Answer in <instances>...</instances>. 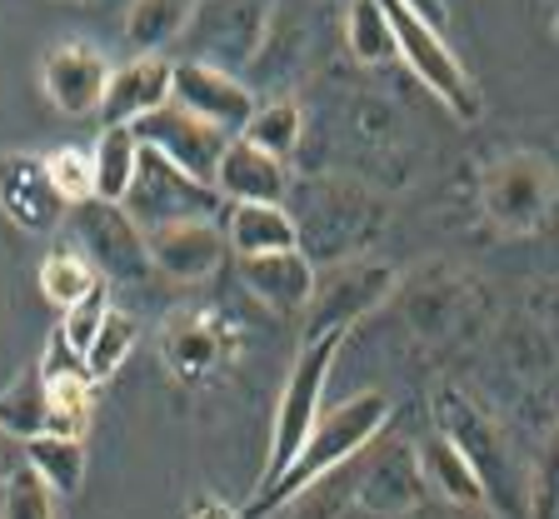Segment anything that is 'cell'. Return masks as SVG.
<instances>
[{
  "instance_id": "cell-38",
  "label": "cell",
  "mask_w": 559,
  "mask_h": 519,
  "mask_svg": "<svg viewBox=\"0 0 559 519\" xmlns=\"http://www.w3.org/2000/svg\"><path fill=\"white\" fill-rule=\"evenodd\" d=\"M25 464V439H15L11 429L0 425V489L11 485V474Z\"/></svg>"
},
{
  "instance_id": "cell-2",
  "label": "cell",
  "mask_w": 559,
  "mask_h": 519,
  "mask_svg": "<svg viewBox=\"0 0 559 519\" xmlns=\"http://www.w3.org/2000/svg\"><path fill=\"white\" fill-rule=\"evenodd\" d=\"M435 420H440V429L469 460L485 505L500 519H530V470L520 464V455H514V445L504 439V429L495 425L479 404H469L460 390H444L440 400H435Z\"/></svg>"
},
{
  "instance_id": "cell-36",
  "label": "cell",
  "mask_w": 559,
  "mask_h": 519,
  "mask_svg": "<svg viewBox=\"0 0 559 519\" xmlns=\"http://www.w3.org/2000/svg\"><path fill=\"white\" fill-rule=\"evenodd\" d=\"M105 315H110V285H95L81 305H70V310L60 315V335H66L70 345H75V350L85 355V350H91V340H95V330H100Z\"/></svg>"
},
{
  "instance_id": "cell-17",
  "label": "cell",
  "mask_w": 559,
  "mask_h": 519,
  "mask_svg": "<svg viewBox=\"0 0 559 519\" xmlns=\"http://www.w3.org/2000/svg\"><path fill=\"white\" fill-rule=\"evenodd\" d=\"M170 81H175V60L135 56L130 66L110 70L95 120H100V126H135L140 116H151V110H160V105L170 101Z\"/></svg>"
},
{
  "instance_id": "cell-16",
  "label": "cell",
  "mask_w": 559,
  "mask_h": 519,
  "mask_svg": "<svg viewBox=\"0 0 559 519\" xmlns=\"http://www.w3.org/2000/svg\"><path fill=\"white\" fill-rule=\"evenodd\" d=\"M35 365H40V380H46V394H50V429L85 435L91 404H95V380H91V369H85V355L56 330L46 355L35 359Z\"/></svg>"
},
{
  "instance_id": "cell-22",
  "label": "cell",
  "mask_w": 559,
  "mask_h": 519,
  "mask_svg": "<svg viewBox=\"0 0 559 519\" xmlns=\"http://www.w3.org/2000/svg\"><path fill=\"white\" fill-rule=\"evenodd\" d=\"M25 464L56 489V499H75L85 489V435L40 429L35 439H25Z\"/></svg>"
},
{
  "instance_id": "cell-34",
  "label": "cell",
  "mask_w": 559,
  "mask_h": 519,
  "mask_svg": "<svg viewBox=\"0 0 559 519\" xmlns=\"http://www.w3.org/2000/svg\"><path fill=\"white\" fill-rule=\"evenodd\" d=\"M46 165H50V180H56V190L70 200V210L81 205V200H95L91 151H81V145H56V151L46 155Z\"/></svg>"
},
{
  "instance_id": "cell-15",
  "label": "cell",
  "mask_w": 559,
  "mask_h": 519,
  "mask_svg": "<svg viewBox=\"0 0 559 519\" xmlns=\"http://www.w3.org/2000/svg\"><path fill=\"white\" fill-rule=\"evenodd\" d=\"M105 81H110V60L95 46H56L40 60V91L60 116H95Z\"/></svg>"
},
{
  "instance_id": "cell-12",
  "label": "cell",
  "mask_w": 559,
  "mask_h": 519,
  "mask_svg": "<svg viewBox=\"0 0 559 519\" xmlns=\"http://www.w3.org/2000/svg\"><path fill=\"white\" fill-rule=\"evenodd\" d=\"M170 101L186 105L190 116L221 126L225 135H240L245 120L255 116V95L240 81V70L210 66V60H175V81H170Z\"/></svg>"
},
{
  "instance_id": "cell-8",
  "label": "cell",
  "mask_w": 559,
  "mask_h": 519,
  "mask_svg": "<svg viewBox=\"0 0 559 519\" xmlns=\"http://www.w3.org/2000/svg\"><path fill=\"white\" fill-rule=\"evenodd\" d=\"M349 480H355L360 509L370 519H400L405 509H415L419 499H430V485H425L415 445H400V439H384V435L370 439V445L349 460Z\"/></svg>"
},
{
  "instance_id": "cell-9",
  "label": "cell",
  "mask_w": 559,
  "mask_h": 519,
  "mask_svg": "<svg viewBox=\"0 0 559 519\" xmlns=\"http://www.w3.org/2000/svg\"><path fill=\"white\" fill-rule=\"evenodd\" d=\"M265 25H270V0H200L186 25L190 46H195L190 60L240 70L260 50Z\"/></svg>"
},
{
  "instance_id": "cell-25",
  "label": "cell",
  "mask_w": 559,
  "mask_h": 519,
  "mask_svg": "<svg viewBox=\"0 0 559 519\" xmlns=\"http://www.w3.org/2000/svg\"><path fill=\"white\" fill-rule=\"evenodd\" d=\"M91 165H95V200H126L140 165V135L130 126H100Z\"/></svg>"
},
{
  "instance_id": "cell-6",
  "label": "cell",
  "mask_w": 559,
  "mask_h": 519,
  "mask_svg": "<svg viewBox=\"0 0 559 519\" xmlns=\"http://www.w3.org/2000/svg\"><path fill=\"white\" fill-rule=\"evenodd\" d=\"M70 231H75V250L100 270L110 285H140L155 275L151 260V240L140 231L130 210L120 200H81L70 210Z\"/></svg>"
},
{
  "instance_id": "cell-18",
  "label": "cell",
  "mask_w": 559,
  "mask_h": 519,
  "mask_svg": "<svg viewBox=\"0 0 559 519\" xmlns=\"http://www.w3.org/2000/svg\"><path fill=\"white\" fill-rule=\"evenodd\" d=\"M215 190L225 196V205H235V200H275L280 205L290 196V165L265 155L245 135H235L225 145L221 165H215Z\"/></svg>"
},
{
  "instance_id": "cell-41",
  "label": "cell",
  "mask_w": 559,
  "mask_h": 519,
  "mask_svg": "<svg viewBox=\"0 0 559 519\" xmlns=\"http://www.w3.org/2000/svg\"><path fill=\"white\" fill-rule=\"evenodd\" d=\"M56 5H100V0H56Z\"/></svg>"
},
{
  "instance_id": "cell-28",
  "label": "cell",
  "mask_w": 559,
  "mask_h": 519,
  "mask_svg": "<svg viewBox=\"0 0 559 519\" xmlns=\"http://www.w3.org/2000/svg\"><path fill=\"white\" fill-rule=\"evenodd\" d=\"M240 135L250 140V145H260L265 155H275V161L290 165L295 151H300V135H305L300 105H295V101H265V105H255V116L245 120Z\"/></svg>"
},
{
  "instance_id": "cell-31",
  "label": "cell",
  "mask_w": 559,
  "mask_h": 519,
  "mask_svg": "<svg viewBox=\"0 0 559 519\" xmlns=\"http://www.w3.org/2000/svg\"><path fill=\"white\" fill-rule=\"evenodd\" d=\"M135 340H140L135 315H126V310H116V305H110V315L100 320V330H95L91 350H85V369H91V380H95V385L110 380V375H116V369L130 359Z\"/></svg>"
},
{
  "instance_id": "cell-7",
  "label": "cell",
  "mask_w": 559,
  "mask_h": 519,
  "mask_svg": "<svg viewBox=\"0 0 559 519\" xmlns=\"http://www.w3.org/2000/svg\"><path fill=\"white\" fill-rule=\"evenodd\" d=\"M380 5H384V15H390V25H395L400 56L409 60V70L440 95V105L454 120H475L479 116V95H475V85H469L460 56H454L450 40H444V31H435L409 0H380Z\"/></svg>"
},
{
  "instance_id": "cell-1",
  "label": "cell",
  "mask_w": 559,
  "mask_h": 519,
  "mask_svg": "<svg viewBox=\"0 0 559 519\" xmlns=\"http://www.w3.org/2000/svg\"><path fill=\"white\" fill-rule=\"evenodd\" d=\"M384 429H390V400H384L380 390H365V394H355V400H340V404H330V410H320V420H314V429L305 435L300 450H295V460L285 464L270 485H255V499L240 509V519L280 515L305 485L345 470Z\"/></svg>"
},
{
  "instance_id": "cell-32",
  "label": "cell",
  "mask_w": 559,
  "mask_h": 519,
  "mask_svg": "<svg viewBox=\"0 0 559 519\" xmlns=\"http://www.w3.org/2000/svg\"><path fill=\"white\" fill-rule=\"evenodd\" d=\"M56 509H60L56 489H50L31 464H21V470L11 474V485L0 489V519H60Z\"/></svg>"
},
{
  "instance_id": "cell-5",
  "label": "cell",
  "mask_w": 559,
  "mask_h": 519,
  "mask_svg": "<svg viewBox=\"0 0 559 519\" xmlns=\"http://www.w3.org/2000/svg\"><path fill=\"white\" fill-rule=\"evenodd\" d=\"M395 290V270L365 255H345L330 266H314V290L305 305V335H349L355 320H365L370 310H380Z\"/></svg>"
},
{
  "instance_id": "cell-23",
  "label": "cell",
  "mask_w": 559,
  "mask_h": 519,
  "mask_svg": "<svg viewBox=\"0 0 559 519\" xmlns=\"http://www.w3.org/2000/svg\"><path fill=\"white\" fill-rule=\"evenodd\" d=\"M415 455H419V470H425V485H430V495L460 499V505H485L475 470H469V460L460 455V445H454L444 429H435L425 445H415Z\"/></svg>"
},
{
  "instance_id": "cell-13",
  "label": "cell",
  "mask_w": 559,
  "mask_h": 519,
  "mask_svg": "<svg viewBox=\"0 0 559 519\" xmlns=\"http://www.w3.org/2000/svg\"><path fill=\"white\" fill-rule=\"evenodd\" d=\"M145 240H151L155 270L165 280H175V285H200L230 255L221 220H175V225H160V231H145Z\"/></svg>"
},
{
  "instance_id": "cell-4",
  "label": "cell",
  "mask_w": 559,
  "mask_h": 519,
  "mask_svg": "<svg viewBox=\"0 0 559 519\" xmlns=\"http://www.w3.org/2000/svg\"><path fill=\"white\" fill-rule=\"evenodd\" d=\"M120 205L130 210V220H135L140 231H160V225H175V220H221L225 215V196L215 185L170 165L151 145H140L135 180H130Z\"/></svg>"
},
{
  "instance_id": "cell-14",
  "label": "cell",
  "mask_w": 559,
  "mask_h": 519,
  "mask_svg": "<svg viewBox=\"0 0 559 519\" xmlns=\"http://www.w3.org/2000/svg\"><path fill=\"white\" fill-rule=\"evenodd\" d=\"M295 225H300V250L314 266H330V260H345L349 245L370 231V200L345 185H325V200L314 196L310 215H295Z\"/></svg>"
},
{
  "instance_id": "cell-24",
  "label": "cell",
  "mask_w": 559,
  "mask_h": 519,
  "mask_svg": "<svg viewBox=\"0 0 559 519\" xmlns=\"http://www.w3.org/2000/svg\"><path fill=\"white\" fill-rule=\"evenodd\" d=\"M200 0H130L126 15V35L140 56H160L165 46H175L186 35L190 15H195Z\"/></svg>"
},
{
  "instance_id": "cell-20",
  "label": "cell",
  "mask_w": 559,
  "mask_h": 519,
  "mask_svg": "<svg viewBox=\"0 0 559 519\" xmlns=\"http://www.w3.org/2000/svg\"><path fill=\"white\" fill-rule=\"evenodd\" d=\"M549 170L539 165V155H510L500 170L489 175V215L514 225V231H530L549 205Z\"/></svg>"
},
{
  "instance_id": "cell-29",
  "label": "cell",
  "mask_w": 559,
  "mask_h": 519,
  "mask_svg": "<svg viewBox=\"0 0 559 519\" xmlns=\"http://www.w3.org/2000/svg\"><path fill=\"white\" fill-rule=\"evenodd\" d=\"M345 40H349V50H355V60H365V66H384V60L400 56V35L380 0H349Z\"/></svg>"
},
{
  "instance_id": "cell-35",
  "label": "cell",
  "mask_w": 559,
  "mask_h": 519,
  "mask_svg": "<svg viewBox=\"0 0 559 519\" xmlns=\"http://www.w3.org/2000/svg\"><path fill=\"white\" fill-rule=\"evenodd\" d=\"M530 519H559V429L530 464Z\"/></svg>"
},
{
  "instance_id": "cell-21",
  "label": "cell",
  "mask_w": 559,
  "mask_h": 519,
  "mask_svg": "<svg viewBox=\"0 0 559 519\" xmlns=\"http://www.w3.org/2000/svg\"><path fill=\"white\" fill-rule=\"evenodd\" d=\"M225 240H230V255L245 260V255H270V250H295L300 245V225L285 210V200H235L221 215Z\"/></svg>"
},
{
  "instance_id": "cell-37",
  "label": "cell",
  "mask_w": 559,
  "mask_h": 519,
  "mask_svg": "<svg viewBox=\"0 0 559 519\" xmlns=\"http://www.w3.org/2000/svg\"><path fill=\"white\" fill-rule=\"evenodd\" d=\"M400 519H500L489 505H460V499H440V495H430V499H419L415 509H405Z\"/></svg>"
},
{
  "instance_id": "cell-26",
  "label": "cell",
  "mask_w": 559,
  "mask_h": 519,
  "mask_svg": "<svg viewBox=\"0 0 559 519\" xmlns=\"http://www.w3.org/2000/svg\"><path fill=\"white\" fill-rule=\"evenodd\" d=\"M0 425L15 439H35L40 429H50V394L40 380V365H25L5 390H0Z\"/></svg>"
},
{
  "instance_id": "cell-19",
  "label": "cell",
  "mask_w": 559,
  "mask_h": 519,
  "mask_svg": "<svg viewBox=\"0 0 559 519\" xmlns=\"http://www.w3.org/2000/svg\"><path fill=\"white\" fill-rule=\"evenodd\" d=\"M245 290L265 300L270 310H305L314 290V260L295 245V250H270V255H245L240 260Z\"/></svg>"
},
{
  "instance_id": "cell-11",
  "label": "cell",
  "mask_w": 559,
  "mask_h": 519,
  "mask_svg": "<svg viewBox=\"0 0 559 519\" xmlns=\"http://www.w3.org/2000/svg\"><path fill=\"white\" fill-rule=\"evenodd\" d=\"M130 130L140 135V145L160 151L170 165H180V170L200 175V180H210V185H215V165H221L225 145L235 140V135H225L221 126L190 116L186 105H175V101H165L151 116H140Z\"/></svg>"
},
{
  "instance_id": "cell-39",
  "label": "cell",
  "mask_w": 559,
  "mask_h": 519,
  "mask_svg": "<svg viewBox=\"0 0 559 519\" xmlns=\"http://www.w3.org/2000/svg\"><path fill=\"white\" fill-rule=\"evenodd\" d=\"M190 519H240V509H230V505H221L215 495H205L195 509H190Z\"/></svg>"
},
{
  "instance_id": "cell-40",
  "label": "cell",
  "mask_w": 559,
  "mask_h": 519,
  "mask_svg": "<svg viewBox=\"0 0 559 519\" xmlns=\"http://www.w3.org/2000/svg\"><path fill=\"white\" fill-rule=\"evenodd\" d=\"M409 5H415V11L425 15V21H430L435 31H444V21H450V11H444V0H409Z\"/></svg>"
},
{
  "instance_id": "cell-3",
  "label": "cell",
  "mask_w": 559,
  "mask_h": 519,
  "mask_svg": "<svg viewBox=\"0 0 559 519\" xmlns=\"http://www.w3.org/2000/svg\"><path fill=\"white\" fill-rule=\"evenodd\" d=\"M345 345L340 330L330 335H305L300 355H295L290 375H285V390H280V404H275V429H270V450H265V470H260L255 485H270L285 464L295 460V450L305 445V435L314 429L320 410H325V385H330V369H335V355Z\"/></svg>"
},
{
  "instance_id": "cell-33",
  "label": "cell",
  "mask_w": 559,
  "mask_h": 519,
  "mask_svg": "<svg viewBox=\"0 0 559 519\" xmlns=\"http://www.w3.org/2000/svg\"><path fill=\"white\" fill-rule=\"evenodd\" d=\"M165 355H170V365L180 369L186 380H195V375H205V369L221 359V345H215V330H210L205 320H186L170 330Z\"/></svg>"
},
{
  "instance_id": "cell-10",
  "label": "cell",
  "mask_w": 559,
  "mask_h": 519,
  "mask_svg": "<svg viewBox=\"0 0 559 519\" xmlns=\"http://www.w3.org/2000/svg\"><path fill=\"white\" fill-rule=\"evenodd\" d=\"M0 215L25 235H56L70 220V200L50 180L46 155L31 151L0 155Z\"/></svg>"
},
{
  "instance_id": "cell-30",
  "label": "cell",
  "mask_w": 559,
  "mask_h": 519,
  "mask_svg": "<svg viewBox=\"0 0 559 519\" xmlns=\"http://www.w3.org/2000/svg\"><path fill=\"white\" fill-rule=\"evenodd\" d=\"M285 509H295V519H370L360 509V495H355L349 464L325 474V480H314V485H305Z\"/></svg>"
},
{
  "instance_id": "cell-27",
  "label": "cell",
  "mask_w": 559,
  "mask_h": 519,
  "mask_svg": "<svg viewBox=\"0 0 559 519\" xmlns=\"http://www.w3.org/2000/svg\"><path fill=\"white\" fill-rule=\"evenodd\" d=\"M95 285H110V280H105L81 250H50L46 260H40V295H46L60 315H66L70 305H81Z\"/></svg>"
}]
</instances>
